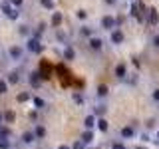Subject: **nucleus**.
Instances as JSON below:
<instances>
[{
  "label": "nucleus",
  "mask_w": 159,
  "mask_h": 149,
  "mask_svg": "<svg viewBox=\"0 0 159 149\" xmlns=\"http://www.w3.org/2000/svg\"><path fill=\"white\" fill-rule=\"evenodd\" d=\"M125 76H127V66H125V64H117V66H116V78L123 79Z\"/></svg>",
  "instance_id": "1a4fd4ad"
},
{
  "label": "nucleus",
  "mask_w": 159,
  "mask_h": 149,
  "mask_svg": "<svg viewBox=\"0 0 159 149\" xmlns=\"http://www.w3.org/2000/svg\"><path fill=\"white\" fill-rule=\"evenodd\" d=\"M26 46H28V50H30L32 54H40V52H42V44H40L38 38H30Z\"/></svg>",
  "instance_id": "20e7f679"
},
{
  "label": "nucleus",
  "mask_w": 159,
  "mask_h": 149,
  "mask_svg": "<svg viewBox=\"0 0 159 149\" xmlns=\"http://www.w3.org/2000/svg\"><path fill=\"white\" fill-rule=\"evenodd\" d=\"M62 20H64V16H62V12H54L52 14V26H60V24H62Z\"/></svg>",
  "instance_id": "f8f14e48"
},
{
  "label": "nucleus",
  "mask_w": 159,
  "mask_h": 149,
  "mask_svg": "<svg viewBox=\"0 0 159 149\" xmlns=\"http://www.w3.org/2000/svg\"><path fill=\"white\" fill-rule=\"evenodd\" d=\"M44 135H46V129H44L42 125H36V129H34V137H38V139H42Z\"/></svg>",
  "instance_id": "a211bd4d"
},
{
  "label": "nucleus",
  "mask_w": 159,
  "mask_h": 149,
  "mask_svg": "<svg viewBox=\"0 0 159 149\" xmlns=\"http://www.w3.org/2000/svg\"><path fill=\"white\" fill-rule=\"evenodd\" d=\"M6 137H10V129L4 127V125H0V139H6Z\"/></svg>",
  "instance_id": "412c9836"
},
{
  "label": "nucleus",
  "mask_w": 159,
  "mask_h": 149,
  "mask_svg": "<svg viewBox=\"0 0 159 149\" xmlns=\"http://www.w3.org/2000/svg\"><path fill=\"white\" fill-rule=\"evenodd\" d=\"M22 2L24 0H10V4H12L14 8H18V6H22Z\"/></svg>",
  "instance_id": "72a5a7b5"
},
{
  "label": "nucleus",
  "mask_w": 159,
  "mask_h": 149,
  "mask_svg": "<svg viewBox=\"0 0 159 149\" xmlns=\"http://www.w3.org/2000/svg\"><path fill=\"white\" fill-rule=\"evenodd\" d=\"M74 102H76V103H84V97H82V96H78V93H76V96H74Z\"/></svg>",
  "instance_id": "f704fd0d"
},
{
  "label": "nucleus",
  "mask_w": 159,
  "mask_h": 149,
  "mask_svg": "<svg viewBox=\"0 0 159 149\" xmlns=\"http://www.w3.org/2000/svg\"><path fill=\"white\" fill-rule=\"evenodd\" d=\"M99 24H102L103 30H107V32H111L113 28H117V18L111 16V14H106L102 20H99Z\"/></svg>",
  "instance_id": "f257e3e1"
},
{
  "label": "nucleus",
  "mask_w": 159,
  "mask_h": 149,
  "mask_svg": "<svg viewBox=\"0 0 159 149\" xmlns=\"http://www.w3.org/2000/svg\"><path fill=\"white\" fill-rule=\"evenodd\" d=\"M157 22H159V16H157V10H155V8H151V10H149V24H153V26H155Z\"/></svg>",
  "instance_id": "2eb2a0df"
},
{
  "label": "nucleus",
  "mask_w": 159,
  "mask_h": 149,
  "mask_svg": "<svg viewBox=\"0 0 159 149\" xmlns=\"http://www.w3.org/2000/svg\"><path fill=\"white\" fill-rule=\"evenodd\" d=\"M8 56L12 58V60H22V56H24V50L20 48V46H10V50H8Z\"/></svg>",
  "instance_id": "39448f33"
},
{
  "label": "nucleus",
  "mask_w": 159,
  "mask_h": 149,
  "mask_svg": "<svg viewBox=\"0 0 159 149\" xmlns=\"http://www.w3.org/2000/svg\"><path fill=\"white\" fill-rule=\"evenodd\" d=\"M28 79H30V86H32V88H40V84H42V76H40V72H32Z\"/></svg>",
  "instance_id": "0eeeda50"
},
{
  "label": "nucleus",
  "mask_w": 159,
  "mask_h": 149,
  "mask_svg": "<svg viewBox=\"0 0 159 149\" xmlns=\"http://www.w3.org/2000/svg\"><path fill=\"white\" fill-rule=\"evenodd\" d=\"M80 34H82V36H86V38H92L93 36V30L89 28V26H82V28H80Z\"/></svg>",
  "instance_id": "f3484780"
},
{
  "label": "nucleus",
  "mask_w": 159,
  "mask_h": 149,
  "mask_svg": "<svg viewBox=\"0 0 159 149\" xmlns=\"http://www.w3.org/2000/svg\"><path fill=\"white\" fill-rule=\"evenodd\" d=\"M8 147H10L8 139H0V149H8Z\"/></svg>",
  "instance_id": "c756f323"
},
{
  "label": "nucleus",
  "mask_w": 159,
  "mask_h": 149,
  "mask_svg": "<svg viewBox=\"0 0 159 149\" xmlns=\"http://www.w3.org/2000/svg\"><path fill=\"white\" fill-rule=\"evenodd\" d=\"M151 99H153V102H157V103H159V88H157V89H153V92H151Z\"/></svg>",
  "instance_id": "cd10ccee"
},
{
  "label": "nucleus",
  "mask_w": 159,
  "mask_h": 149,
  "mask_svg": "<svg viewBox=\"0 0 159 149\" xmlns=\"http://www.w3.org/2000/svg\"><path fill=\"white\" fill-rule=\"evenodd\" d=\"M155 141L159 143V127H157V131H155Z\"/></svg>",
  "instance_id": "e433bc0d"
},
{
  "label": "nucleus",
  "mask_w": 159,
  "mask_h": 149,
  "mask_svg": "<svg viewBox=\"0 0 159 149\" xmlns=\"http://www.w3.org/2000/svg\"><path fill=\"white\" fill-rule=\"evenodd\" d=\"M58 149H70V145H60Z\"/></svg>",
  "instance_id": "4c0bfd02"
},
{
  "label": "nucleus",
  "mask_w": 159,
  "mask_h": 149,
  "mask_svg": "<svg viewBox=\"0 0 159 149\" xmlns=\"http://www.w3.org/2000/svg\"><path fill=\"white\" fill-rule=\"evenodd\" d=\"M6 92H8V82L0 79V93H6Z\"/></svg>",
  "instance_id": "393cba45"
},
{
  "label": "nucleus",
  "mask_w": 159,
  "mask_h": 149,
  "mask_svg": "<svg viewBox=\"0 0 159 149\" xmlns=\"http://www.w3.org/2000/svg\"><path fill=\"white\" fill-rule=\"evenodd\" d=\"M80 141H82L84 145H88V143H92V141H93V131H92V129H86V131L82 133V139H80Z\"/></svg>",
  "instance_id": "9d476101"
},
{
  "label": "nucleus",
  "mask_w": 159,
  "mask_h": 149,
  "mask_svg": "<svg viewBox=\"0 0 159 149\" xmlns=\"http://www.w3.org/2000/svg\"><path fill=\"white\" fill-rule=\"evenodd\" d=\"M34 133L32 131H26V133H22V143H26V145H30V143H34Z\"/></svg>",
  "instance_id": "ddd939ff"
},
{
  "label": "nucleus",
  "mask_w": 159,
  "mask_h": 149,
  "mask_svg": "<svg viewBox=\"0 0 159 149\" xmlns=\"http://www.w3.org/2000/svg\"><path fill=\"white\" fill-rule=\"evenodd\" d=\"M151 44H153L155 48H159V34H155V36L151 38Z\"/></svg>",
  "instance_id": "473e14b6"
},
{
  "label": "nucleus",
  "mask_w": 159,
  "mask_h": 149,
  "mask_svg": "<svg viewBox=\"0 0 159 149\" xmlns=\"http://www.w3.org/2000/svg\"><path fill=\"white\" fill-rule=\"evenodd\" d=\"M70 149H86V145H84V143H82V141H80V139H78V141L74 143V145L70 147Z\"/></svg>",
  "instance_id": "c85d7f7f"
},
{
  "label": "nucleus",
  "mask_w": 159,
  "mask_h": 149,
  "mask_svg": "<svg viewBox=\"0 0 159 149\" xmlns=\"http://www.w3.org/2000/svg\"><path fill=\"white\" fill-rule=\"evenodd\" d=\"M119 133H121L123 139H131L133 135H135V127H133V125H125V127H121Z\"/></svg>",
  "instance_id": "6e6552de"
},
{
  "label": "nucleus",
  "mask_w": 159,
  "mask_h": 149,
  "mask_svg": "<svg viewBox=\"0 0 159 149\" xmlns=\"http://www.w3.org/2000/svg\"><path fill=\"white\" fill-rule=\"evenodd\" d=\"M14 119H16V115H14V111H6V113H4V121H6V123H12Z\"/></svg>",
  "instance_id": "4be33fe9"
},
{
  "label": "nucleus",
  "mask_w": 159,
  "mask_h": 149,
  "mask_svg": "<svg viewBox=\"0 0 159 149\" xmlns=\"http://www.w3.org/2000/svg\"><path fill=\"white\" fill-rule=\"evenodd\" d=\"M40 4H42L44 8H48V10L54 8V2H52V0H40Z\"/></svg>",
  "instance_id": "b1692460"
},
{
  "label": "nucleus",
  "mask_w": 159,
  "mask_h": 149,
  "mask_svg": "<svg viewBox=\"0 0 159 149\" xmlns=\"http://www.w3.org/2000/svg\"><path fill=\"white\" fill-rule=\"evenodd\" d=\"M96 125H98V129H99V131H107V121H106V119H103V117H98L96 119Z\"/></svg>",
  "instance_id": "4468645a"
},
{
  "label": "nucleus",
  "mask_w": 159,
  "mask_h": 149,
  "mask_svg": "<svg viewBox=\"0 0 159 149\" xmlns=\"http://www.w3.org/2000/svg\"><path fill=\"white\" fill-rule=\"evenodd\" d=\"M98 96L99 97H106L107 96V86H106V84H102V86L98 88Z\"/></svg>",
  "instance_id": "aec40b11"
},
{
  "label": "nucleus",
  "mask_w": 159,
  "mask_h": 149,
  "mask_svg": "<svg viewBox=\"0 0 159 149\" xmlns=\"http://www.w3.org/2000/svg\"><path fill=\"white\" fill-rule=\"evenodd\" d=\"M106 4H111L113 6V4H117V0H106Z\"/></svg>",
  "instance_id": "c9c22d12"
},
{
  "label": "nucleus",
  "mask_w": 159,
  "mask_h": 149,
  "mask_svg": "<svg viewBox=\"0 0 159 149\" xmlns=\"http://www.w3.org/2000/svg\"><path fill=\"white\" fill-rule=\"evenodd\" d=\"M111 149H127V145L123 141H113L111 143Z\"/></svg>",
  "instance_id": "5701e85b"
},
{
  "label": "nucleus",
  "mask_w": 159,
  "mask_h": 149,
  "mask_svg": "<svg viewBox=\"0 0 159 149\" xmlns=\"http://www.w3.org/2000/svg\"><path fill=\"white\" fill-rule=\"evenodd\" d=\"M34 106H36L38 109H42V107H44V99H40V97H34Z\"/></svg>",
  "instance_id": "bb28decb"
},
{
  "label": "nucleus",
  "mask_w": 159,
  "mask_h": 149,
  "mask_svg": "<svg viewBox=\"0 0 159 149\" xmlns=\"http://www.w3.org/2000/svg\"><path fill=\"white\" fill-rule=\"evenodd\" d=\"M0 8H2V12L6 14L10 20H16V18H18V10L14 8L10 2H2V6H0Z\"/></svg>",
  "instance_id": "7ed1b4c3"
},
{
  "label": "nucleus",
  "mask_w": 159,
  "mask_h": 149,
  "mask_svg": "<svg viewBox=\"0 0 159 149\" xmlns=\"http://www.w3.org/2000/svg\"><path fill=\"white\" fill-rule=\"evenodd\" d=\"M125 40V34H123V30H119V28H113L111 32H109V42L111 44H116V46H119V44Z\"/></svg>",
  "instance_id": "f03ea898"
},
{
  "label": "nucleus",
  "mask_w": 159,
  "mask_h": 149,
  "mask_svg": "<svg viewBox=\"0 0 159 149\" xmlns=\"http://www.w3.org/2000/svg\"><path fill=\"white\" fill-rule=\"evenodd\" d=\"M64 58H66V60H74V58H76V52H74V48H70V46L64 48Z\"/></svg>",
  "instance_id": "dca6fc26"
},
{
  "label": "nucleus",
  "mask_w": 159,
  "mask_h": 149,
  "mask_svg": "<svg viewBox=\"0 0 159 149\" xmlns=\"http://www.w3.org/2000/svg\"><path fill=\"white\" fill-rule=\"evenodd\" d=\"M103 111H106V107H103V106H98V107H96V113H93V115H103Z\"/></svg>",
  "instance_id": "2f4dec72"
},
{
  "label": "nucleus",
  "mask_w": 159,
  "mask_h": 149,
  "mask_svg": "<svg viewBox=\"0 0 159 149\" xmlns=\"http://www.w3.org/2000/svg\"><path fill=\"white\" fill-rule=\"evenodd\" d=\"M96 115H93V113H89V115L86 117V119H84V127H86V129H93V127H96Z\"/></svg>",
  "instance_id": "9b49d317"
},
{
  "label": "nucleus",
  "mask_w": 159,
  "mask_h": 149,
  "mask_svg": "<svg viewBox=\"0 0 159 149\" xmlns=\"http://www.w3.org/2000/svg\"><path fill=\"white\" fill-rule=\"evenodd\" d=\"M76 16H78L80 20H84V18L88 16V12H86V10H78V12H76Z\"/></svg>",
  "instance_id": "7c9ffc66"
},
{
  "label": "nucleus",
  "mask_w": 159,
  "mask_h": 149,
  "mask_svg": "<svg viewBox=\"0 0 159 149\" xmlns=\"http://www.w3.org/2000/svg\"><path fill=\"white\" fill-rule=\"evenodd\" d=\"M30 99V93L24 92V93H18V102H28Z\"/></svg>",
  "instance_id": "a878e982"
},
{
  "label": "nucleus",
  "mask_w": 159,
  "mask_h": 149,
  "mask_svg": "<svg viewBox=\"0 0 159 149\" xmlns=\"http://www.w3.org/2000/svg\"><path fill=\"white\" fill-rule=\"evenodd\" d=\"M6 82H8V84H18V82H20V76H18V72H12V74L8 76V79H6Z\"/></svg>",
  "instance_id": "6ab92c4d"
},
{
  "label": "nucleus",
  "mask_w": 159,
  "mask_h": 149,
  "mask_svg": "<svg viewBox=\"0 0 159 149\" xmlns=\"http://www.w3.org/2000/svg\"><path fill=\"white\" fill-rule=\"evenodd\" d=\"M89 48L96 50V52H99V50L103 48V40L99 36H92V38H89Z\"/></svg>",
  "instance_id": "423d86ee"
}]
</instances>
